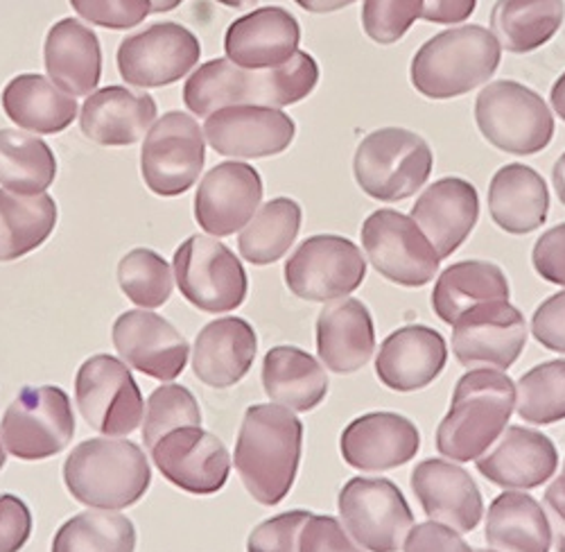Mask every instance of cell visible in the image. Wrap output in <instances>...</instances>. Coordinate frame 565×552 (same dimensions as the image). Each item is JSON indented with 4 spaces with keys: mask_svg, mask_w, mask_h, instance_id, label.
<instances>
[{
    "mask_svg": "<svg viewBox=\"0 0 565 552\" xmlns=\"http://www.w3.org/2000/svg\"><path fill=\"white\" fill-rule=\"evenodd\" d=\"M319 82V64L310 53L297 51L278 68L249 71L226 60L200 66L183 86V103L195 116H211L235 105L288 107L308 98Z\"/></svg>",
    "mask_w": 565,
    "mask_h": 552,
    "instance_id": "6da1fadb",
    "label": "cell"
},
{
    "mask_svg": "<svg viewBox=\"0 0 565 552\" xmlns=\"http://www.w3.org/2000/svg\"><path fill=\"white\" fill-rule=\"evenodd\" d=\"M303 448V424L278 403L247 407L233 465L254 500L274 508L295 487Z\"/></svg>",
    "mask_w": 565,
    "mask_h": 552,
    "instance_id": "7a4b0ae2",
    "label": "cell"
},
{
    "mask_svg": "<svg viewBox=\"0 0 565 552\" xmlns=\"http://www.w3.org/2000/svg\"><path fill=\"white\" fill-rule=\"evenodd\" d=\"M513 407L515 385L507 374L484 367L466 372L437 428V450L455 463L478 459L504 433Z\"/></svg>",
    "mask_w": 565,
    "mask_h": 552,
    "instance_id": "3957f363",
    "label": "cell"
},
{
    "mask_svg": "<svg viewBox=\"0 0 565 552\" xmlns=\"http://www.w3.org/2000/svg\"><path fill=\"white\" fill-rule=\"evenodd\" d=\"M502 60V49L493 32L482 25L446 30L416 51L409 79L420 96L450 100L487 84Z\"/></svg>",
    "mask_w": 565,
    "mask_h": 552,
    "instance_id": "277c9868",
    "label": "cell"
},
{
    "mask_svg": "<svg viewBox=\"0 0 565 552\" xmlns=\"http://www.w3.org/2000/svg\"><path fill=\"white\" fill-rule=\"evenodd\" d=\"M71 496L96 510H122L146 496L152 471L146 453L129 439L96 437L82 442L64 465Z\"/></svg>",
    "mask_w": 565,
    "mask_h": 552,
    "instance_id": "5b68a950",
    "label": "cell"
},
{
    "mask_svg": "<svg viewBox=\"0 0 565 552\" xmlns=\"http://www.w3.org/2000/svg\"><path fill=\"white\" fill-rule=\"evenodd\" d=\"M426 138L403 127H383L362 138L353 157L358 187L379 202H401L423 189L433 172Z\"/></svg>",
    "mask_w": 565,
    "mask_h": 552,
    "instance_id": "8992f818",
    "label": "cell"
},
{
    "mask_svg": "<svg viewBox=\"0 0 565 552\" xmlns=\"http://www.w3.org/2000/svg\"><path fill=\"white\" fill-rule=\"evenodd\" d=\"M476 123L493 148L515 157L543 152L554 136V118L545 100L513 79L491 82L480 91Z\"/></svg>",
    "mask_w": 565,
    "mask_h": 552,
    "instance_id": "52a82bcc",
    "label": "cell"
},
{
    "mask_svg": "<svg viewBox=\"0 0 565 552\" xmlns=\"http://www.w3.org/2000/svg\"><path fill=\"white\" fill-rule=\"evenodd\" d=\"M362 247L375 272L403 288L428 286L439 272L433 243L409 215L394 209H379L364 220Z\"/></svg>",
    "mask_w": 565,
    "mask_h": 552,
    "instance_id": "ba28073f",
    "label": "cell"
},
{
    "mask_svg": "<svg viewBox=\"0 0 565 552\" xmlns=\"http://www.w3.org/2000/svg\"><path fill=\"white\" fill-rule=\"evenodd\" d=\"M75 401L84 422L100 435H131L146 417V401L127 364L114 355H90L77 372Z\"/></svg>",
    "mask_w": 565,
    "mask_h": 552,
    "instance_id": "9c48e42d",
    "label": "cell"
},
{
    "mask_svg": "<svg viewBox=\"0 0 565 552\" xmlns=\"http://www.w3.org/2000/svg\"><path fill=\"white\" fill-rule=\"evenodd\" d=\"M342 526L369 552H398L414 528L403 491L387 478H351L340 496Z\"/></svg>",
    "mask_w": 565,
    "mask_h": 552,
    "instance_id": "30bf717a",
    "label": "cell"
},
{
    "mask_svg": "<svg viewBox=\"0 0 565 552\" xmlns=\"http://www.w3.org/2000/svg\"><path fill=\"white\" fill-rule=\"evenodd\" d=\"M174 276L181 295L204 312H228L247 297V272L226 245L211 236H193L174 252Z\"/></svg>",
    "mask_w": 565,
    "mask_h": 552,
    "instance_id": "8fae6325",
    "label": "cell"
},
{
    "mask_svg": "<svg viewBox=\"0 0 565 552\" xmlns=\"http://www.w3.org/2000/svg\"><path fill=\"white\" fill-rule=\"evenodd\" d=\"M75 435L73 405L55 385L25 388L6 410L0 437L19 459H45L62 453Z\"/></svg>",
    "mask_w": 565,
    "mask_h": 552,
    "instance_id": "7c38bea8",
    "label": "cell"
},
{
    "mask_svg": "<svg viewBox=\"0 0 565 552\" xmlns=\"http://www.w3.org/2000/svg\"><path fill=\"white\" fill-rule=\"evenodd\" d=\"M204 159L206 144L198 120L183 112H170L146 136L140 150V172L152 193L177 198L193 189Z\"/></svg>",
    "mask_w": 565,
    "mask_h": 552,
    "instance_id": "4fadbf2b",
    "label": "cell"
},
{
    "mask_svg": "<svg viewBox=\"0 0 565 552\" xmlns=\"http://www.w3.org/2000/svg\"><path fill=\"white\" fill-rule=\"evenodd\" d=\"M282 274L292 295L326 304L355 293L364 284L366 261L353 241L319 234L297 247Z\"/></svg>",
    "mask_w": 565,
    "mask_h": 552,
    "instance_id": "5bb4252c",
    "label": "cell"
},
{
    "mask_svg": "<svg viewBox=\"0 0 565 552\" xmlns=\"http://www.w3.org/2000/svg\"><path fill=\"white\" fill-rule=\"evenodd\" d=\"M452 327V353L468 370L484 367L504 372L527 344V321L509 301L470 308Z\"/></svg>",
    "mask_w": 565,
    "mask_h": 552,
    "instance_id": "9a60e30c",
    "label": "cell"
},
{
    "mask_svg": "<svg viewBox=\"0 0 565 552\" xmlns=\"http://www.w3.org/2000/svg\"><path fill=\"white\" fill-rule=\"evenodd\" d=\"M202 57L200 39L179 23H157L118 49V68L127 84L157 88L179 82L191 73Z\"/></svg>",
    "mask_w": 565,
    "mask_h": 552,
    "instance_id": "2e32d148",
    "label": "cell"
},
{
    "mask_svg": "<svg viewBox=\"0 0 565 552\" xmlns=\"http://www.w3.org/2000/svg\"><path fill=\"white\" fill-rule=\"evenodd\" d=\"M204 134L222 157L265 159L292 146L297 123L276 107L235 105L206 116Z\"/></svg>",
    "mask_w": 565,
    "mask_h": 552,
    "instance_id": "e0dca14e",
    "label": "cell"
},
{
    "mask_svg": "<svg viewBox=\"0 0 565 552\" xmlns=\"http://www.w3.org/2000/svg\"><path fill=\"white\" fill-rule=\"evenodd\" d=\"M150 453L163 478L181 491L211 496L228 480V450L222 439L202 426H185L168 433Z\"/></svg>",
    "mask_w": 565,
    "mask_h": 552,
    "instance_id": "ac0fdd59",
    "label": "cell"
},
{
    "mask_svg": "<svg viewBox=\"0 0 565 552\" xmlns=\"http://www.w3.org/2000/svg\"><path fill=\"white\" fill-rule=\"evenodd\" d=\"M114 347L136 372L157 381H174L188 364L185 338L152 310L122 312L114 325Z\"/></svg>",
    "mask_w": 565,
    "mask_h": 552,
    "instance_id": "d6986e66",
    "label": "cell"
},
{
    "mask_svg": "<svg viewBox=\"0 0 565 552\" xmlns=\"http://www.w3.org/2000/svg\"><path fill=\"white\" fill-rule=\"evenodd\" d=\"M263 200L260 172L241 161L217 163L200 183L195 220L206 234L224 238L241 232Z\"/></svg>",
    "mask_w": 565,
    "mask_h": 552,
    "instance_id": "ffe728a7",
    "label": "cell"
},
{
    "mask_svg": "<svg viewBox=\"0 0 565 552\" xmlns=\"http://www.w3.org/2000/svg\"><path fill=\"white\" fill-rule=\"evenodd\" d=\"M420 448L418 428L398 412H369L353 420L342 437L344 463L358 471H390L416 457Z\"/></svg>",
    "mask_w": 565,
    "mask_h": 552,
    "instance_id": "44dd1931",
    "label": "cell"
},
{
    "mask_svg": "<svg viewBox=\"0 0 565 552\" xmlns=\"http://www.w3.org/2000/svg\"><path fill=\"white\" fill-rule=\"evenodd\" d=\"M409 485L430 521L457 532H473L480 526L484 500L466 469L446 459H423L412 471Z\"/></svg>",
    "mask_w": 565,
    "mask_h": 552,
    "instance_id": "7402d4cb",
    "label": "cell"
},
{
    "mask_svg": "<svg viewBox=\"0 0 565 552\" xmlns=\"http://www.w3.org/2000/svg\"><path fill=\"white\" fill-rule=\"evenodd\" d=\"M409 217L444 261L466 243L478 224V189L461 177H444L416 200Z\"/></svg>",
    "mask_w": 565,
    "mask_h": 552,
    "instance_id": "603a6c76",
    "label": "cell"
},
{
    "mask_svg": "<svg viewBox=\"0 0 565 552\" xmlns=\"http://www.w3.org/2000/svg\"><path fill=\"white\" fill-rule=\"evenodd\" d=\"M448 362V344L439 331L409 325L394 331L375 355V374L394 392L409 394L435 383Z\"/></svg>",
    "mask_w": 565,
    "mask_h": 552,
    "instance_id": "cb8c5ba5",
    "label": "cell"
},
{
    "mask_svg": "<svg viewBox=\"0 0 565 552\" xmlns=\"http://www.w3.org/2000/svg\"><path fill=\"white\" fill-rule=\"evenodd\" d=\"M299 43L301 25L288 10L260 8L228 25L224 51L233 64L249 71H267L290 62Z\"/></svg>",
    "mask_w": 565,
    "mask_h": 552,
    "instance_id": "d4e9b609",
    "label": "cell"
},
{
    "mask_svg": "<svg viewBox=\"0 0 565 552\" xmlns=\"http://www.w3.org/2000/svg\"><path fill=\"white\" fill-rule=\"evenodd\" d=\"M558 467L554 442L532 428L509 426L495 444L478 457V471L502 489H536Z\"/></svg>",
    "mask_w": 565,
    "mask_h": 552,
    "instance_id": "484cf974",
    "label": "cell"
},
{
    "mask_svg": "<svg viewBox=\"0 0 565 552\" xmlns=\"http://www.w3.org/2000/svg\"><path fill=\"white\" fill-rule=\"evenodd\" d=\"M258 351V336L243 317H222L206 325L193 353L195 376L215 390L238 385L252 370Z\"/></svg>",
    "mask_w": 565,
    "mask_h": 552,
    "instance_id": "4316f807",
    "label": "cell"
},
{
    "mask_svg": "<svg viewBox=\"0 0 565 552\" xmlns=\"http://www.w3.org/2000/svg\"><path fill=\"white\" fill-rule=\"evenodd\" d=\"M375 327L369 308L353 297L328 304L317 317V353L335 374H355L371 360Z\"/></svg>",
    "mask_w": 565,
    "mask_h": 552,
    "instance_id": "83f0119b",
    "label": "cell"
},
{
    "mask_svg": "<svg viewBox=\"0 0 565 552\" xmlns=\"http://www.w3.org/2000/svg\"><path fill=\"white\" fill-rule=\"evenodd\" d=\"M157 103L150 94H134L125 86H107L90 94L82 107V131L93 144L122 148L138 144L154 125Z\"/></svg>",
    "mask_w": 565,
    "mask_h": 552,
    "instance_id": "f1b7e54d",
    "label": "cell"
},
{
    "mask_svg": "<svg viewBox=\"0 0 565 552\" xmlns=\"http://www.w3.org/2000/svg\"><path fill=\"white\" fill-rule=\"evenodd\" d=\"M491 220L511 236H527L541 229L550 213L545 179L525 163L502 166L489 187Z\"/></svg>",
    "mask_w": 565,
    "mask_h": 552,
    "instance_id": "f546056e",
    "label": "cell"
},
{
    "mask_svg": "<svg viewBox=\"0 0 565 552\" xmlns=\"http://www.w3.org/2000/svg\"><path fill=\"white\" fill-rule=\"evenodd\" d=\"M45 68L68 96H88L103 73V53L96 32L77 19H64L45 39Z\"/></svg>",
    "mask_w": 565,
    "mask_h": 552,
    "instance_id": "4dcf8cb0",
    "label": "cell"
},
{
    "mask_svg": "<svg viewBox=\"0 0 565 552\" xmlns=\"http://www.w3.org/2000/svg\"><path fill=\"white\" fill-rule=\"evenodd\" d=\"M265 394L292 412L315 410L328 394L323 364L299 347H274L263 360Z\"/></svg>",
    "mask_w": 565,
    "mask_h": 552,
    "instance_id": "1f68e13d",
    "label": "cell"
},
{
    "mask_svg": "<svg viewBox=\"0 0 565 552\" xmlns=\"http://www.w3.org/2000/svg\"><path fill=\"white\" fill-rule=\"evenodd\" d=\"M509 295L507 274L495 263L461 261L439 274L433 290V310L452 327L470 308L491 301H509Z\"/></svg>",
    "mask_w": 565,
    "mask_h": 552,
    "instance_id": "d6a6232c",
    "label": "cell"
},
{
    "mask_svg": "<svg viewBox=\"0 0 565 552\" xmlns=\"http://www.w3.org/2000/svg\"><path fill=\"white\" fill-rule=\"evenodd\" d=\"M484 537L495 552H550L552 548L545 510L525 491H504L491 502Z\"/></svg>",
    "mask_w": 565,
    "mask_h": 552,
    "instance_id": "836d02e7",
    "label": "cell"
},
{
    "mask_svg": "<svg viewBox=\"0 0 565 552\" xmlns=\"http://www.w3.org/2000/svg\"><path fill=\"white\" fill-rule=\"evenodd\" d=\"M3 109L12 123L36 134H60L77 116L73 96L43 75H19L3 91Z\"/></svg>",
    "mask_w": 565,
    "mask_h": 552,
    "instance_id": "e575fe53",
    "label": "cell"
},
{
    "mask_svg": "<svg viewBox=\"0 0 565 552\" xmlns=\"http://www.w3.org/2000/svg\"><path fill=\"white\" fill-rule=\"evenodd\" d=\"M563 19V0H498L491 12V32L500 49L527 55L561 30Z\"/></svg>",
    "mask_w": 565,
    "mask_h": 552,
    "instance_id": "d590c367",
    "label": "cell"
},
{
    "mask_svg": "<svg viewBox=\"0 0 565 552\" xmlns=\"http://www.w3.org/2000/svg\"><path fill=\"white\" fill-rule=\"evenodd\" d=\"M57 204L51 195H17L0 191V263L28 256L51 238Z\"/></svg>",
    "mask_w": 565,
    "mask_h": 552,
    "instance_id": "8d00e7d4",
    "label": "cell"
},
{
    "mask_svg": "<svg viewBox=\"0 0 565 552\" xmlns=\"http://www.w3.org/2000/svg\"><path fill=\"white\" fill-rule=\"evenodd\" d=\"M57 174V159L41 138L0 129V187L17 195H41Z\"/></svg>",
    "mask_w": 565,
    "mask_h": 552,
    "instance_id": "74e56055",
    "label": "cell"
},
{
    "mask_svg": "<svg viewBox=\"0 0 565 552\" xmlns=\"http://www.w3.org/2000/svg\"><path fill=\"white\" fill-rule=\"evenodd\" d=\"M301 229V206L292 198L269 200L243 229L238 250L252 265H271L295 245Z\"/></svg>",
    "mask_w": 565,
    "mask_h": 552,
    "instance_id": "f35d334b",
    "label": "cell"
},
{
    "mask_svg": "<svg viewBox=\"0 0 565 552\" xmlns=\"http://www.w3.org/2000/svg\"><path fill=\"white\" fill-rule=\"evenodd\" d=\"M136 528L116 510H90L68 519L53 539V552H134Z\"/></svg>",
    "mask_w": 565,
    "mask_h": 552,
    "instance_id": "ab89813d",
    "label": "cell"
},
{
    "mask_svg": "<svg viewBox=\"0 0 565 552\" xmlns=\"http://www.w3.org/2000/svg\"><path fill=\"white\" fill-rule=\"evenodd\" d=\"M515 410L536 426L565 420V360H547L525 372L515 388Z\"/></svg>",
    "mask_w": 565,
    "mask_h": 552,
    "instance_id": "60d3db41",
    "label": "cell"
},
{
    "mask_svg": "<svg viewBox=\"0 0 565 552\" xmlns=\"http://www.w3.org/2000/svg\"><path fill=\"white\" fill-rule=\"evenodd\" d=\"M118 284L125 297L138 308L163 306L174 288L172 269L163 256L152 250H131L118 263Z\"/></svg>",
    "mask_w": 565,
    "mask_h": 552,
    "instance_id": "b9f144b4",
    "label": "cell"
},
{
    "mask_svg": "<svg viewBox=\"0 0 565 552\" xmlns=\"http://www.w3.org/2000/svg\"><path fill=\"white\" fill-rule=\"evenodd\" d=\"M185 426H202V410L193 392L183 385H161L157 388L146 407V424H143V442L146 448L166 437L168 433Z\"/></svg>",
    "mask_w": 565,
    "mask_h": 552,
    "instance_id": "7bdbcfd3",
    "label": "cell"
},
{
    "mask_svg": "<svg viewBox=\"0 0 565 552\" xmlns=\"http://www.w3.org/2000/svg\"><path fill=\"white\" fill-rule=\"evenodd\" d=\"M420 12L423 0H364L362 25L373 43L392 45L407 34Z\"/></svg>",
    "mask_w": 565,
    "mask_h": 552,
    "instance_id": "ee69618b",
    "label": "cell"
},
{
    "mask_svg": "<svg viewBox=\"0 0 565 552\" xmlns=\"http://www.w3.org/2000/svg\"><path fill=\"white\" fill-rule=\"evenodd\" d=\"M310 517L306 510H295L263 521L249 534L247 552H299V537Z\"/></svg>",
    "mask_w": 565,
    "mask_h": 552,
    "instance_id": "f6af8a7d",
    "label": "cell"
},
{
    "mask_svg": "<svg viewBox=\"0 0 565 552\" xmlns=\"http://www.w3.org/2000/svg\"><path fill=\"white\" fill-rule=\"evenodd\" d=\"M73 10L88 23L127 30L150 14V0H71Z\"/></svg>",
    "mask_w": 565,
    "mask_h": 552,
    "instance_id": "bcb514c9",
    "label": "cell"
},
{
    "mask_svg": "<svg viewBox=\"0 0 565 552\" xmlns=\"http://www.w3.org/2000/svg\"><path fill=\"white\" fill-rule=\"evenodd\" d=\"M299 552H364L347 528L328 514H312L301 530Z\"/></svg>",
    "mask_w": 565,
    "mask_h": 552,
    "instance_id": "7dc6e473",
    "label": "cell"
},
{
    "mask_svg": "<svg viewBox=\"0 0 565 552\" xmlns=\"http://www.w3.org/2000/svg\"><path fill=\"white\" fill-rule=\"evenodd\" d=\"M30 534L32 512L28 505L12 493H0V552H19Z\"/></svg>",
    "mask_w": 565,
    "mask_h": 552,
    "instance_id": "c3c4849f",
    "label": "cell"
},
{
    "mask_svg": "<svg viewBox=\"0 0 565 552\" xmlns=\"http://www.w3.org/2000/svg\"><path fill=\"white\" fill-rule=\"evenodd\" d=\"M532 263L543 282L565 286V222L556 224L536 241Z\"/></svg>",
    "mask_w": 565,
    "mask_h": 552,
    "instance_id": "681fc988",
    "label": "cell"
},
{
    "mask_svg": "<svg viewBox=\"0 0 565 552\" xmlns=\"http://www.w3.org/2000/svg\"><path fill=\"white\" fill-rule=\"evenodd\" d=\"M534 338L550 351L565 353V290L547 297L532 317Z\"/></svg>",
    "mask_w": 565,
    "mask_h": 552,
    "instance_id": "f907efd6",
    "label": "cell"
},
{
    "mask_svg": "<svg viewBox=\"0 0 565 552\" xmlns=\"http://www.w3.org/2000/svg\"><path fill=\"white\" fill-rule=\"evenodd\" d=\"M403 552H476V550L459 537L457 530L437 521H426L409 530L403 543Z\"/></svg>",
    "mask_w": 565,
    "mask_h": 552,
    "instance_id": "816d5d0a",
    "label": "cell"
},
{
    "mask_svg": "<svg viewBox=\"0 0 565 552\" xmlns=\"http://www.w3.org/2000/svg\"><path fill=\"white\" fill-rule=\"evenodd\" d=\"M478 0H423L420 19L439 25H455L473 17Z\"/></svg>",
    "mask_w": 565,
    "mask_h": 552,
    "instance_id": "f5cc1de1",
    "label": "cell"
},
{
    "mask_svg": "<svg viewBox=\"0 0 565 552\" xmlns=\"http://www.w3.org/2000/svg\"><path fill=\"white\" fill-rule=\"evenodd\" d=\"M545 517L554 534L556 552H565V474L545 491Z\"/></svg>",
    "mask_w": 565,
    "mask_h": 552,
    "instance_id": "db71d44e",
    "label": "cell"
},
{
    "mask_svg": "<svg viewBox=\"0 0 565 552\" xmlns=\"http://www.w3.org/2000/svg\"><path fill=\"white\" fill-rule=\"evenodd\" d=\"M295 3L310 14H331L358 3V0H295Z\"/></svg>",
    "mask_w": 565,
    "mask_h": 552,
    "instance_id": "11a10c76",
    "label": "cell"
},
{
    "mask_svg": "<svg viewBox=\"0 0 565 552\" xmlns=\"http://www.w3.org/2000/svg\"><path fill=\"white\" fill-rule=\"evenodd\" d=\"M550 100H552V109H554V112L561 116V120L565 123V73L554 82Z\"/></svg>",
    "mask_w": 565,
    "mask_h": 552,
    "instance_id": "9f6ffc18",
    "label": "cell"
},
{
    "mask_svg": "<svg viewBox=\"0 0 565 552\" xmlns=\"http://www.w3.org/2000/svg\"><path fill=\"white\" fill-rule=\"evenodd\" d=\"M552 181H554V191H556L561 204L565 206V155L558 157L554 172H552Z\"/></svg>",
    "mask_w": 565,
    "mask_h": 552,
    "instance_id": "6f0895ef",
    "label": "cell"
},
{
    "mask_svg": "<svg viewBox=\"0 0 565 552\" xmlns=\"http://www.w3.org/2000/svg\"><path fill=\"white\" fill-rule=\"evenodd\" d=\"M179 6H181V0H150V12L161 14V12H170Z\"/></svg>",
    "mask_w": 565,
    "mask_h": 552,
    "instance_id": "680465c9",
    "label": "cell"
},
{
    "mask_svg": "<svg viewBox=\"0 0 565 552\" xmlns=\"http://www.w3.org/2000/svg\"><path fill=\"white\" fill-rule=\"evenodd\" d=\"M217 3H222V6H226V8H233V10H243V8L254 6L256 0H217Z\"/></svg>",
    "mask_w": 565,
    "mask_h": 552,
    "instance_id": "91938a15",
    "label": "cell"
},
{
    "mask_svg": "<svg viewBox=\"0 0 565 552\" xmlns=\"http://www.w3.org/2000/svg\"><path fill=\"white\" fill-rule=\"evenodd\" d=\"M6 457H8V453H6V448H3V437H0V469L6 467Z\"/></svg>",
    "mask_w": 565,
    "mask_h": 552,
    "instance_id": "94428289",
    "label": "cell"
},
{
    "mask_svg": "<svg viewBox=\"0 0 565 552\" xmlns=\"http://www.w3.org/2000/svg\"><path fill=\"white\" fill-rule=\"evenodd\" d=\"M476 552H495V550H484V548H478Z\"/></svg>",
    "mask_w": 565,
    "mask_h": 552,
    "instance_id": "6125c7cd",
    "label": "cell"
},
{
    "mask_svg": "<svg viewBox=\"0 0 565 552\" xmlns=\"http://www.w3.org/2000/svg\"><path fill=\"white\" fill-rule=\"evenodd\" d=\"M563 471H565V465H563Z\"/></svg>",
    "mask_w": 565,
    "mask_h": 552,
    "instance_id": "be15d7a7",
    "label": "cell"
}]
</instances>
